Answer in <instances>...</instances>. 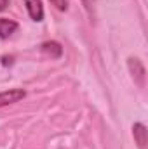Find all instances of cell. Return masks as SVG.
<instances>
[{"instance_id":"1","label":"cell","mask_w":148,"mask_h":149,"mask_svg":"<svg viewBox=\"0 0 148 149\" xmlns=\"http://www.w3.org/2000/svg\"><path fill=\"white\" fill-rule=\"evenodd\" d=\"M25 95H26V92L23 88H11V90H5V92H0V108L7 106V104H12V102H18Z\"/></svg>"},{"instance_id":"2","label":"cell","mask_w":148,"mask_h":149,"mask_svg":"<svg viewBox=\"0 0 148 149\" xmlns=\"http://www.w3.org/2000/svg\"><path fill=\"white\" fill-rule=\"evenodd\" d=\"M26 3V9H28V14L33 21L40 23L44 19V7H42V0H25Z\"/></svg>"},{"instance_id":"3","label":"cell","mask_w":148,"mask_h":149,"mask_svg":"<svg viewBox=\"0 0 148 149\" xmlns=\"http://www.w3.org/2000/svg\"><path fill=\"white\" fill-rule=\"evenodd\" d=\"M132 135H134V141L138 144L140 149H147V127L143 123H134L132 127Z\"/></svg>"},{"instance_id":"4","label":"cell","mask_w":148,"mask_h":149,"mask_svg":"<svg viewBox=\"0 0 148 149\" xmlns=\"http://www.w3.org/2000/svg\"><path fill=\"white\" fill-rule=\"evenodd\" d=\"M42 52L45 56H49L51 59H59L63 54V47L58 42H45V43H42Z\"/></svg>"},{"instance_id":"5","label":"cell","mask_w":148,"mask_h":149,"mask_svg":"<svg viewBox=\"0 0 148 149\" xmlns=\"http://www.w3.org/2000/svg\"><path fill=\"white\" fill-rule=\"evenodd\" d=\"M16 30H18V23H16V21H12V19H5V17H0V38L11 37Z\"/></svg>"},{"instance_id":"6","label":"cell","mask_w":148,"mask_h":149,"mask_svg":"<svg viewBox=\"0 0 148 149\" xmlns=\"http://www.w3.org/2000/svg\"><path fill=\"white\" fill-rule=\"evenodd\" d=\"M129 68H131L132 76L136 78V81L140 85H143L145 83V68L141 66V63L138 59H129Z\"/></svg>"},{"instance_id":"7","label":"cell","mask_w":148,"mask_h":149,"mask_svg":"<svg viewBox=\"0 0 148 149\" xmlns=\"http://www.w3.org/2000/svg\"><path fill=\"white\" fill-rule=\"evenodd\" d=\"M49 2H51L58 10H66V9H68V2H66V0H49Z\"/></svg>"},{"instance_id":"8","label":"cell","mask_w":148,"mask_h":149,"mask_svg":"<svg viewBox=\"0 0 148 149\" xmlns=\"http://www.w3.org/2000/svg\"><path fill=\"white\" fill-rule=\"evenodd\" d=\"M7 5H9V0H0V10L7 9Z\"/></svg>"}]
</instances>
